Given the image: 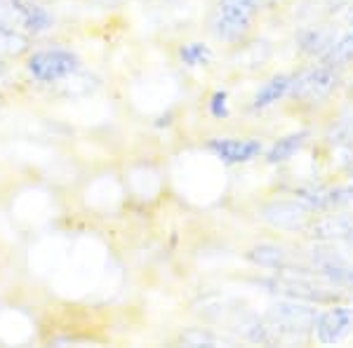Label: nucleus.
<instances>
[{
    "mask_svg": "<svg viewBox=\"0 0 353 348\" xmlns=\"http://www.w3.org/2000/svg\"><path fill=\"white\" fill-rule=\"evenodd\" d=\"M210 151L219 158V161L229 165L250 163L261 153V144L254 139H212L208 144Z\"/></svg>",
    "mask_w": 353,
    "mask_h": 348,
    "instance_id": "nucleus-5",
    "label": "nucleus"
},
{
    "mask_svg": "<svg viewBox=\"0 0 353 348\" xmlns=\"http://www.w3.org/2000/svg\"><path fill=\"white\" fill-rule=\"evenodd\" d=\"M179 57L186 66H205L210 61V57H212V52H210L208 45H203V43H186V45H181Z\"/></svg>",
    "mask_w": 353,
    "mask_h": 348,
    "instance_id": "nucleus-10",
    "label": "nucleus"
},
{
    "mask_svg": "<svg viewBox=\"0 0 353 348\" xmlns=\"http://www.w3.org/2000/svg\"><path fill=\"white\" fill-rule=\"evenodd\" d=\"M10 3H12V0H10Z\"/></svg>",
    "mask_w": 353,
    "mask_h": 348,
    "instance_id": "nucleus-12",
    "label": "nucleus"
},
{
    "mask_svg": "<svg viewBox=\"0 0 353 348\" xmlns=\"http://www.w3.org/2000/svg\"><path fill=\"white\" fill-rule=\"evenodd\" d=\"M210 111L214 118H226L229 116V106H226V92H217L210 101Z\"/></svg>",
    "mask_w": 353,
    "mask_h": 348,
    "instance_id": "nucleus-11",
    "label": "nucleus"
},
{
    "mask_svg": "<svg viewBox=\"0 0 353 348\" xmlns=\"http://www.w3.org/2000/svg\"><path fill=\"white\" fill-rule=\"evenodd\" d=\"M12 5L17 8V12H19L21 24H24L28 33L38 36V33H45L52 28L54 17L50 14V10L45 5L33 3V0H12Z\"/></svg>",
    "mask_w": 353,
    "mask_h": 348,
    "instance_id": "nucleus-7",
    "label": "nucleus"
},
{
    "mask_svg": "<svg viewBox=\"0 0 353 348\" xmlns=\"http://www.w3.org/2000/svg\"><path fill=\"white\" fill-rule=\"evenodd\" d=\"M353 332V308L334 306L316 318V339L321 344H339Z\"/></svg>",
    "mask_w": 353,
    "mask_h": 348,
    "instance_id": "nucleus-3",
    "label": "nucleus"
},
{
    "mask_svg": "<svg viewBox=\"0 0 353 348\" xmlns=\"http://www.w3.org/2000/svg\"><path fill=\"white\" fill-rule=\"evenodd\" d=\"M334 83H337L334 68L325 64L301 73L297 81L292 83V92L294 96H301V99H321V96H325L334 88Z\"/></svg>",
    "mask_w": 353,
    "mask_h": 348,
    "instance_id": "nucleus-4",
    "label": "nucleus"
},
{
    "mask_svg": "<svg viewBox=\"0 0 353 348\" xmlns=\"http://www.w3.org/2000/svg\"><path fill=\"white\" fill-rule=\"evenodd\" d=\"M292 78L290 76H276L269 83H264V88L254 94V108H266L271 104H276L278 99H283L290 90H292Z\"/></svg>",
    "mask_w": 353,
    "mask_h": 348,
    "instance_id": "nucleus-8",
    "label": "nucleus"
},
{
    "mask_svg": "<svg viewBox=\"0 0 353 348\" xmlns=\"http://www.w3.org/2000/svg\"><path fill=\"white\" fill-rule=\"evenodd\" d=\"M273 323L281 329L288 332H304L309 327H316V311L306 306H294V304H281L271 311Z\"/></svg>",
    "mask_w": 353,
    "mask_h": 348,
    "instance_id": "nucleus-6",
    "label": "nucleus"
},
{
    "mask_svg": "<svg viewBox=\"0 0 353 348\" xmlns=\"http://www.w3.org/2000/svg\"><path fill=\"white\" fill-rule=\"evenodd\" d=\"M81 66L76 52L64 48L38 50L26 59V68L38 83H59L64 78L73 76Z\"/></svg>",
    "mask_w": 353,
    "mask_h": 348,
    "instance_id": "nucleus-2",
    "label": "nucleus"
},
{
    "mask_svg": "<svg viewBox=\"0 0 353 348\" xmlns=\"http://www.w3.org/2000/svg\"><path fill=\"white\" fill-rule=\"evenodd\" d=\"M257 12V0H217L210 28H212L217 41L238 43L250 33Z\"/></svg>",
    "mask_w": 353,
    "mask_h": 348,
    "instance_id": "nucleus-1",
    "label": "nucleus"
},
{
    "mask_svg": "<svg viewBox=\"0 0 353 348\" xmlns=\"http://www.w3.org/2000/svg\"><path fill=\"white\" fill-rule=\"evenodd\" d=\"M306 139V132H299V134H290V136H283V139H278L273 148L269 151V163H285L290 158L294 156V153L299 151L301 144H304Z\"/></svg>",
    "mask_w": 353,
    "mask_h": 348,
    "instance_id": "nucleus-9",
    "label": "nucleus"
}]
</instances>
